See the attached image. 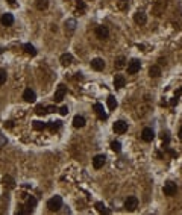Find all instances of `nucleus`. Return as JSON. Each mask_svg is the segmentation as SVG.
Listing matches in <instances>:
<instances>
[{
	"instance_id": "obj_12",
	"label": "nucleus",
	"mask_w": 182,
	"mask_h": 215,
	"mask_svg": "<svg viewBox=\"0 0 182 215\" xmlns=\"http://www.w3.org/2000/svg\"><path fill=\"white\" fill-rule=\"evenodd\" d=\"M23 98H24V101H28V103H34L35 98H37V95H35V92H34L31 88H28V89H24V92H23Z\"/></svg>"
},
{
	"instance_id": "obj_9",
	"label": "nucleus",
	"mask_w": 182,
	"mask_h": 215,
	"mask_svg": "<svg viewBox=\"0 0 182 215\" xmlns=\"http://www.w3.org/2000/svg\"><path fill=\"white\" fill-rule=\"evenodd\" d=\"M91 68H94L96 71H102L105 68V61L100 59V58H94L91 61Z\"/></svg>"
},
{
	"instance_id": "obj_24",
	"label": "nucleus",
	"mask_w": 182,
	"mask_h": 215,
	"mask_svg": "<svg viewBox=\"0 0 182 215\" xmlns=\"http://www.w3.org/2000/svg\"><path fill=\"white\" fill-rule=\"evenodd\" d=\"M26 206H28V209H29V210H34V207L37 206V198L31 195V197L28 198V203H26Z\"/></svg>"
},
{
	"instance_id": "obj_4",
	"label": "nucleus",
	"mask_w": 182,
	"mask_h": 215,
	"mask_svg": "<svg viewBox=\"0 0 182 215\" xmlns=\"http://www.w3.org/2000/svg\"><path fill=\"white\" fill-rule=\"evenodd\" d=\"M96 37L99 40H108L109 38V29L106 26H99L96 27Z\"/></svg>"
},
{
	"instance_id": "obj_6",
	"label": "nucleus",
	"mask_w": 182,
	"mask_h": 215,
	"mask_svg": "<svg viewBox=\"0 0 182 215\" xmlns=\"http://www.w3.org/2000/svg\"><path fill=\"white\" fill-rule=\"evenodd\" d=\"M105 162H106V158H105L103 155H97V156H94V159H93V167H94L96 170H100V168H103Z\"/></svg>"
},
{
	"instance_id": "obj_5",
	"label": "nucleus",
	"mask_w": 182,
	"mask_h": 215,
	"mask_svg": "<svg viewBox=\"0 0 182 215\" xmlns=\"http://www.w3.org/2000/svg\"><path fill=\"white\" fill-rule=\"evenodd\" d=\"M140 68H141V64H140V61H138V59H132V61L128 64V73H129V74H135V73H138V71H140Z\"/></svg>"
},
{
	"instance_id": "obj_18",
	"label": "nucleus",
	"mask_w": 182,
	"mask_h": 215,
	"mask_svg": "<svg viewBox=\"0 0 182 215\" xmlns=\"http://www.w3.org/2000/svg\"><path fill=\"white\" fill-rule=\"evenodd\" d=\"M73 126H74L76 129L83 127V126H85V118H83L82 115H76V117L73 118Z\"/></svg>"
},
{
	"instance_id": "obj_31",
	"label": "nucleus",
	"mask_w": 182,
	"mask_h": 215,
	"mask_svg": "<svg viewBox=\"0 0 182 215\" xmlns=\"http://www.w3.org/2000/svg\"><path fill=\"white\" fill-rule=\"evenodd\" d=\"M47 127H50L52 130H53V129H59V127H61V121H50V123L47 124Z\"/></svg>"
},
{
	"instance_id": "obj_38",
	"label": "nucleus",
	"mask_w": 182,
	"mask_h": 215,
	"mask_svg": "<svg viewBox=\"0 0 182 215\" xmlns=\"http://www.w3.org/2000/svg\"><path fill=\"white\" fill-rule=\"evenodd\" d=\"M179 95H182V88H179V89L176 91V97H179Z\"/></svg>"
},
{
	"instance_id": "obj_3",
	"label": "nucleus",
	"mask_w": 182,
	"mask_h": 215,
	"mask_svg": "<svg viewBox=\"0 0 182 215\" xmlns=\"http://www.w3.org/2000/svg\"><path fill=\"white\" fill-rule=\"evenodd\" d=\"M112 129H114V132H115V133L122 135V133H125V132L128 130V123H126V121H123V120H119V121H115V123H114Z\"/></svg>"
},
{
	"instance_id": "obj_11",
	"label": "nucleus",
	"mask_w": 182,
	"mask_h": 215,
	"mask_svg": "<svg viewBox=\"0 0 182 215\" xmlns=\"http://www.w3.org/2000/svg\"><path fill=\"white\" fill-rule=\"evenodd\" d=\"M94 111H96V114L99 115V118H100V120H106V118H108V114H106V112H105V109H103V104L96 103V104H94Z\"/></svg>"
},
{
	"instance_id": "obj_27",
	"label": "nucleus",
	"mask_w": 182,
	"mask_h": 215,
	"mask_svg": "<svg viewBox=\"0 0 182 215\" xmlns=\"http://www.w3.org/2000/svg\"><path fill=\"white\" fill-rule=\"evenodd\" d=\"M46 127H47L46 123H43V121H34V129H35V130H43V129H46Z\"/></svg>"
},
{
	"instance_id": "obj_30",
	"label": "nucleus",
	"mask_w": 182,
	"mask_h": 215,
	"mask_svg": "<svg viewBox=\"0 0 182 215\" xmlns=\"http://www.w3.org/2000/svg\"><path fill=\"white\" fill-rule=\"evenodd\" d=\"M6 77H8L6 71H5V70H2V68H0V85H3V83L6 82Z\"/></svg>"
},
{
	"instance_id": "obj_1",
	"label": "nucleus",
	"mask_w": 182,
	"mask_h": 215,
	"mask_svg": "<svg viewBox=\"0 0 182 215\" xmlns=\"http://www.w3.org/2000/svg\"><path fill=\"white\" fill-rule=\"evenodd\" d=\"M47 207H49V210H59V209L62 207V198H61L59 195L52 197V198L47 201Z\"/></svg>"
},
{
	"instance_id": "obj_26",
	"label": "nucleus",
	"mask_w": 182,
	"mask_h": 215,
	"mask_svg": "<svg viewBox=\"0 0 182 215\" xmlns=\"http://www.w3.org/2000/svg\"><path fill=\"white\" fill-rule=\"evenodd\" d=\"M94 207H96V209H97L99 212H105V213H109V210L106 209V206H105V204H103L102 201H97V203L94 204Z\"/></svg>"
},
{
	"instance_id": "obj_17",
	"label": "nucleus",
	"mask_w": 182,
	"mask_h": 215,
	"mask_svg": "<svg viewBox=\"0 0 182 215\" xmlns=\"http://www.w3.org/2000/svg\"><path fill=\"white\" fill-rule=\"evenodd\" d=\"M61 64L64 65V67H67V65H70L71 62H73V56L70 55V53H64V55H61Z\"/></svg>"
},
{
	"instance_id": "obj_28",
	"label": "nucleus",
	"mask_w": 182,
	"mask_h": 215,
	"mask_svg": "<svg viewBox=\"0 0 182 215\" xmlns=\"http://www.w3.org/2000/svg\"><path fill=\"white\" fill-rule=\"evenodd\" d=\"M117 6H119V9L125 11V9H128L129 3H128V0H120V2H117Z\"/></svg>"
},
{
	"instance_id": "obj_7",
	"label": "nucleus",
	"mask_w": 182,
	"mask_h": 215,
	"mask_svg": "<svg viewBox=\"0 0 182 215\" xmlns=\"http://www.w3.org/2000/svg\"><path fill=\"white\" fill-rule=\"evenodd\" d=\"M141 138H143L146 143H150V141L155 138V132H153L150 127H144L143 132H141Z\"/></svg>"
},
{
	"instance_id": "obj_40",
	"label": "nucleus",
	"mask_w": 182,
	"mask_h": 215,
	"mask_svg": "<svg viewBox=\"0 0 182 215\" xmlns=\"http://www.w3.org/2000/svg\"><path fill=\"white\" fill-rule=\"evenodd\" d=\"M179 138H180V140H182V127H180V129H179Z\"/></svg>"
},
{
	"instance_id": "obj_36",
	"label": "nucleus",
	"mask_w": 182,
	"mask_h": 215,
	"mask_svg": "<svg viewBox=\"0 0 182 215\" xmlns=\"http://www.w3.org/2000/svg\"><path fill=\"white\" fill-rule=\"evenodd\" d=\"M3 144H6V138H3V136H0V147H2Z\"/></svg>"
},
{
	"instance_id": "obj_13",
	"label": "nucleus",
	"mask_w": 182,
	"mask_h": 215,
	"mask_svg": "<svg viewBox=\"0 0 182 215\" xmlns=\"http://www.w3.org/2000/svg\"><path fill=\"white\" fill-rule=\"evenodd\" d=\"M65 92H67V89H65V86L64 85H59L58 86V91L55 92V101H62L64 100V95H65Z\"/></svg>"
},
{
	"instance_id": "obj_8",
	"label": "nucleus",
	"mask_w": 182,
	"mask_h": 215,
	"mask_svg": "<svg viewBox=\"0 0 182 215\" xmlns=\"http://www.w3.org/2000/svg\"><path fill=\"white\" fill-rule=\"evenodd\" d=\"M176 183H173V182H167L165 185H164V188H162V191H164V194L165 195H173V194H176Z\"/></svg>"
},
{
	"instance_id": "obj_39",
	"label": "nucleus",
	"mask_w": 182,
	"mask_h": 215,
	"mask_svg": "<svg viewBox=\"0 0 182 215\" xmlns=\"http://www.w3.org/2000/svg\"><path fill=\"white\" fill-rule=\"evenodd\" d=\"M6 2H8V3H11V5H14V3H15V0H6Z\"/></svg>"
},
{
	"instance_id": "obj_22",
	"label": "nucleus",
	"mask_w": 182,
	"mask_h": 215,
	"mask_svg": "<svg viewBox=\"0 0 182 215\" xmlns=\"http://www.w3.org/2000/svg\"><path fill=\"white\" fill-rule=\"evenodd\" d=\"M23 49H24V52H26L28 55H31V56H35V55H37V50H35V47H34L32 44H24Z\"/></svg>"
},
{
	"instance_id": "obj_10",
	"label": "nucleus",
	"mask_w": 182,
	"mask_h": 215,
	"mask_svg": "<svg viewBox=\"0 0 182 215\" xmlns=\"http://www.w3.org/2000/svg\"><path fill=\"white\" fill-rule=\"evenodd\" d=\"M125 85H126L125 76L123 74H115V77H114V86H115V89H122Z\"/></svg>"
},
{
	"instance_id": "obj_29",
	"label": "nucleus",
	"mask_w": 182,
	"mask_h": 215,
	"mask_svg": "<svg viewBox=\"0 0 182 215\" xmlns=\"http://www.w3.org/2000/svg\"><path fill=\"white\" fill-rule=\"evenodd\" d=\"M111 149H112L115 153H119V152L122 150V144H120L119 141H114V143H111Z\"/></svg>"
},
{
	"instance_id": "obj_35",
	"label": "nucleus",
	"mask_w": 182,
	"mask_h": 215,
	"mask_svg": "<svg viewBox=\"0 0 182 215\" xmlns=\"http://www.w3.org/2000/svg\"><path fill=\"white\" fill-rule=\"evenodd\" d=\"M56 111V108L55 106H49V108H46V112H55Z\"/></svg>"
},
{
	"instance_id": "obj_15",
	"label": "nucleus",
	"mask_w": 182,
	"mask_h": 215,
	"mask_svg": "<svg viewBox=\"0 0 182 215\" xmlns=\"http://www.w3.org/2000/svg\"><path fill=\"white\" fill-rule=\"evenodd\" d=\"M134 20H135V23H137V24L143 26V24H146V21H147V17H146V14H144L143 11H138V12L135 14Z\"/></svg>"
},
{
	"instance_id": "obj_14",
	"label": "nucleus",
	"mask_w": 182,
	"mask_h": 215,
	"mask_svg": "<svg viewBox=\"0 0 182 215\" xmlns=\"http://www.w3.org/2000/svg\"><path fill=\"white\" fill-rule=\"evenodd\" d=\"M0 23H2L3 26H12V23H14V17H12V14H9V12L3 14V15H2V18H0Z\"/></svg>"
},
{
	"instance_id": "obj_33",
	"label": "nucleus",
	"mask_w": 182,
	"mask_h": 215,
	"mask_svg": "<svg viewBox=\"0 0 182 215\" xmlns=\"http://www.w3.org/2000/svg\"><path fill=\"white\" fill-rule=\"evenodd\" d=\"M168 141H170L168 135H167V133H162V143H164V149H165V147H168Z\"/></svg>"
},
{
	"instance_id": "obj_41",
	"label": "nucleus",
	"mask_w": 182,
	"mask_h": 215,
	"mask_svg": "<svg viewBox=\"0 0 182 215\" xmlns=\"http://www.w3.org/2000/svg\"><path fill=\"white\" fill-rule=\"evenodd\" d=\"M2 52H3V50H2V47H0V55H2Z\"/></svg>"
},
{
	"instance_id": "obj_34",
	"label": "nucleus",
	"mask_w": 182,
	"mask_h": 215,
	"mask_svg": "<svg viewBox=\"0 0 182 215\" xmlns=\"http://www.w3.org/2000/svg\"><path fill=\"white\" fill-rule=\"evenodd\" d=\"M59 114H61V115H67V114H68V108H67V106H62L61 109H59Z\"/></svg>"
},
{
	"instance_id": "obj_32",
	"label": "nucleus",
	"mask_w": 182,
	"mask_h": 215,
	"mask_svg": "<svg viewBox=\"0 0 182 215\" xmlns=\"http://www.w3.org/2000/svg\"><path fill=\"white\" fill-rule=\"evenodd\" d=\"M35 112H37L38 115H43V114H46V108H44L43 104H38V106L35 108Z\"/></svg>"
},
{
	"instance_id": "obj_23",
	"label": "nucleus",
	"mask_w": 182,
	"mask_h": 215,
	"mask_svg": "<svg viewBox=\"0 0 182 215\" xmlns=\"http://www.w3.org/2000/svg\"><path fill=\"white\" fill-rule=\"evenodd\" d=\"M3 183H5V186H8V188H14V186H15V182H14V179H12L11 176H5V177H3Z\"/></svg>"
},
{
	"instance_id": "obj_2",
	"label": "nucleus",
	"mask_w": 182,
	"mask_h": 215,
	"mask_svg": "<svg viewBox=\"0 0 182 215\" xmlns=\"http://www.w3.org/2000/svg\"><path fill=\"white\" fill-rule=\"evenodd\" d=\"M125 207H126V210L134 212V210L138 207V198H137L135 195L128 197V198H126V201H125Z\"/></svg>"
},
{
	"instance_id": "obj_16",
	"label": "nucleus",
	"mask_w": 182,
	"mask_h": 215,
	"mask_svg": "<svg viewBox=\"0 0 182 215\" xmlns=\"http://www.w3.org/2000/svg\"><path fill=\"white\" fill-rule=\"evenodd\" d=\"M74 29H76V20H74V18L67 20V21H65V32H67V34H73Z\"/></svg>"
},
{
	"instance_id": "obj_21",
	"label": "nucleus",
	"mask_w": 182,
	"mask_h": 215,
	"mask_svg": "<svg viewBox=\"0 0 182 215\" xmlns=\"http://www.w3.org/2000/svg\"><path fill=\"white\" fill-rule=\"evenodd\" d=\"M35 6H37V9L44 11V9H47V6H49V0H37Z\"/></svg>"
},
{
	"instance_id": "obj_20",
	"label": "nucleus",
	"mask_w": 182,
	"mask_h": 215,
	"mask_svg": "<svg viewBox=\"0 0 182 215\" xmlns=\"http://www.w3.org/2000/svg\"><path fill=\"white\" fill-rule=\"evenodd\" d=\"M114 65H115L117 70L125 68V67H126V58H125V56H119V58L115 59V64H114Z\"/></svg>"
},
{
	"instance_id": "obj_19",
	"label": "nucleus",
	"mask_w": 182,
	"mask_h": 215,
	"mask_svg": "<svg viewBox=\"0 0 182 215\" xmlns=\"http://www.w3.org/2000/svg\"><path fill=\"white\" fill-rule=\"evenodd\" d=\"M149 74H150V77H159L161 76V67L159 65H152L149 68Z\"/></svg>"
},
{
	"instance_id": "obj_25",
	"label": "nucleus",
	"mask_w": 182,
	"mask_h": 215,
	"mask_svg": "<svg viewBox=\"0 0 182 215\" xmlns=\"http://www.w3.org/2000/svg\"><path fill=\"white\" fill-rule=\"evenodd\" d=\"M106 101H108V108H109V109H115V108H117V100H115L114 95H109Z\"/></svg>"
},
{
	"instance_id": "obj_37",
	"label": "nucleus",
	"mask_w": 182,
	"mask_h": 215,
	"mask_svg": "<svg viewBox=\"0 0 182 215\" xmlns=\"http://www.w3.org/2000/svg\"><path fill=\"white\" fill-rule=\"evenodd\" d=\"M12 126H14V124H12V121H6V123H5V127H8V129H11Z\"/></svg>"
}]
</instances>
